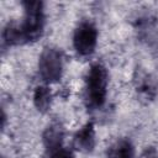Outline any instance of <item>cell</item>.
I'll return each mask as SVG.
<instances>
[{"label":"cell","instance_id":"cell-5","mask_svg":"<svg viewBox=\"0 0 158 158\" xmlns=\"http://www.w3.org/2000/svg\"><path fill=\"white\" fill-rule=\"evenodd\" d=\"M95 130L91 122L85 123L81 128H79L77 131V133L73 137V146L75 149L84 152V153H89L94 149L95 147Z\"/></svg>","mask_w":158,"mask_h":158},{"label":"cell","instance_id":"cell-7","mask_svg":"<svg viewBox=\"0 0 158 158\" xmlns=\"http://www.w3.org/2000/svg\"><path fill=\"white\" fill-rule=\"evenodd\" d=\"M109 158H135V148L130 139L122 138L116 141L107 152Z\"/></svg>","mask_w":158,"mask_h":158},{"label":"cell","instance_id":"cell-2","mask_svg":"<svg viewBox=\"0 0 158 158\" xmlns=\"http://www.w3.org/2000/svg\"><path fill=\"white\" fill-rule=\"evenodd\" d=\"M25 16L22 23H20V30L22 33L23 43L32 42L41 37L44 26V14L43 4L41 1H23L22 2Z\"/></svg>","mask_w":158,"mask_h":158},{"label":"cell","instance_id":"cell-3","mask_svg":"<svg viewBox=\"0 0 158 158\" xmlns=\"http://www.w3.org/2000/svg\"><path fill=\"white\" fill-rule=\"evenodd\" d=\"M38 73L46 83L58 81L63 73V57L62 53L52 47H46L38 60Z\"/></svg>","mask_w":158,"mask_h":158},{"label":"cell","instance_id":"cell-11","mask_svg":"<svg viewBox=\"0 0 158 158\" xmlns=\"http://www.w3.org/2000/svg\"><path fill=\"white\" fill-rule=\"evenodd\" d=\"M141 158H158V156H157V152H156L153 148H147V149L142 153Z\"/></svg>","mask_w":158,"mask_h":158},{"label":"cell","instance_id":"cell-1","mask_svg":"<svg viewBox=\"0 0 158 158\" xmlns=\"http://www.w3.org/2000/svg\"><path fill=\"white\" fill-rule=\"evenodd\" d=\"M109 74L106 68L100 64H93L88 70L85 79V101L89 107L99 109L104 105L107 94Z\"/></svg>","mask_w":158,"mask_h":158},{"label":"cell","instance_id":"cell-9","mask_svg":"<svg viewBox=\"0 0 158 158\" xmlns=\"http://www.w3.org/2000/svg\"><path fill=\"white\" fill-rule=\"evenodd\" d=\"M2 40H4V43H6L7 46L23 43V38H22V33H21V30H20V25L14 23V22L7 23L6 27L4 28V32H2Z\"/></svg>","mask_w":158,"mask_h":158},{"label":"cell","instance_id":"cell-8","mask_svg":"<svg viewBox=\"0 0 158 158\" xmlns=\"http://www.w3.org/2000/svg\"><path fill=\"white\" fill-rule=\"evenodd\" d=\"M52 94L47 85H38L33 93V104L38 111L46 112L51 107Z\"/></svg>","mask_w":158,"mask_h":158},{"label":"cell","instance_id":"cell-4","mask_svg":"<svg viewBox=\"0 0 158 158\" xmlns=\"http://www.w3.org/2000/svg\"><path fill=\"white\" fill-rule=\"evenodd\" d=\"M98 43V30L96 27L89 22H81L74 31L73 35V46L78 54L80 56H90L96 47Z\"/></svg>","mask_w":158,"mask_h":158},{"label":"cell","instance_id":"cell-10","mask_svg":"<svg viewBox=\"0 0 158 158\" xmlns=\"http://www.w3.org/2000/svg\"><path fill=\"white\" fill-rule=\"evenodd\" d=\"M51 158H75V157H74L73 152H70L65 148H59L51 153Z\"/></svg>","mask_w":158,"mask_h":158},{"label":"cell","instance_id":"cell-6","mask_svg":"<svg viewBox=\"0 0 158 158\" xmlns=\"http://www.w3.org/2000/svg\"><path fill=\"white\" fill-rule=\"evenodd\" d=\"M43 144L51 153L62 148L63 138H64V128L59 122H52L48 125L43 132Z\"/></svg>","mask_w":158,"mask_h":158}]
</instances>
